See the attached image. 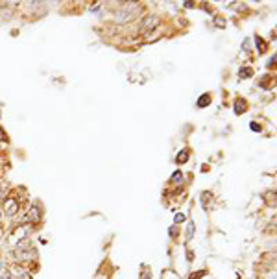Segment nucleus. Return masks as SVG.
<instances>
[{
	"mask_svg": "<svg viewBox=\"0 0 277 279\" xmlns=\"http://www.w3.org/2000/svg\"><path fill=\"white\" fill-rule=\"evenodd\" d=\"M137 11H139V8L135 6V2H128L126 6H124V9L117 13V22H128V21H131V19L137 15Z\"/></svg>",
	"mask_w": 277,
	"mask_h": 279,
	"instance_id": "1",
	"label": "nucleus"
},
{
	"mask_svg": "<svg viewBox=\"0 0 277 279\" xmlns=\"http://www.w3.org/2000/svg\"><path fill=\"white\" fill-rule=\"evenodd\" d=\"M4 211H6L8 216H13V215L19 211V202L15 198H8V200L4 202Z\"/></svg>",
	"mask_w": 277,
	"mask_h": 279,
	"instance_id": "2",
	"label": "nucleus"
},
{
	"mask_svg": "<svg viewBox=\"0 0 277 279\" xmlns=\"http://www.w3.org/2000/svg\"><path fill=\"white\" fill-rule=\"evenodd\" d=\"M30 222H39L41 220V213H39V207H32L30 209V216H28Z\"/></svg>",
	"mask_w": 277,
	"mask_h": 279,
	"instance_id": "3",
	"label": "nucleus"
},
{
	"mask_svg": "<svg viewBox=\"0 0 277 279\" xmlns=\"http://www.w3.org/2000/svg\"><path fill=\"white\" fill-rule=\"evenodd\" d=\"M207 104H211V94L209 93H205L203 96H200L198 102H196V106H198V107H205Z\"/></svg>",
	"mask_w": 277,
	"mask_h": 279,
	"instance_id": "4",
	"label": "nucleus"
},
{
	"mask_svg": "<svg viewBox=\"0 0 277 279\" xmlns=\"http://www.w3.org/2000/svg\"><path fill=\"white\" fill-rule=\"evenodd\" d=\"M157 17H148V21H144L143 24V30H148V28H153V26H157Z\"/></svg>",
	"mask_w": 277,
	"mask_h": 279,
	"instance_id": "5",
	"label": "nucleus"
},
{
	"mask_svg": "<svg viewBox=\"0 0 277 279\" xmlns=\"http://www.w3.org/2000/svg\"><path fill=\"white\" fill-rule=\"evenodd\" d=\"M187 226H189V228H187V240H192V237H194V224H192V222H189Z\"/></svg>",
	"mask_w": 277,
	"mask_h": 279,
	"instance_id": "6",
	"label": "nucleus"
},
{
	"mask_svg": "<svg viewBox=\"0 0 277 279\" xmlns=\"http://www.w3.org/2000/svg\"><path fill=\"white\" fill-rule=\"evenodd\" d=\"M181 181H183V174H181V172H176V174L172 176V183H174V185H179Z\"/></svg>",
	"mask_w": 277,
	"mask_h": 279,
	"instance_id": "7",
	"label": "nucleus"
},
{
	"mask_svg": "<svg viewBox=\"0 0 277 279\" xmlns=\"http://www.w3.org/2000/svg\"><path fill=\"white\" fill-rule=\"evenodd\" d=\"M253 74L252 68H240V72H238V76L240 78H250Z\"/></svg>",
	"mask_w": 277,
	"mask_h": 279,
	"instance_id": "8",
	"label": "nucleus"
},
{
	"mask_svg": "<svg viewBox=\"0 0 277 279\" xmlns=\"http://www.w3.org/2000/svg\"><path fill=\"white\" fill-rule=\"evenodd\" d=\"M236 113H244L246 111V102L244 100H240V102H236Z\"/></svg>",
	"mask_w": 277,
	"mask_h": 279,
	"instance_id": "9",
	"label": "nucleus"
},
{
	"mask_svg": "<svg viewBox=\"0 0 277 279\" xmlns=\"http://www.w3.org/2000/svg\"><path fill=\"white\" fill-rule=\"evenodd\" d=\"M187 159H189V153H187V150H183V153H179V155L176 157L177 163H185Z\"/></svg>",
	"mask_w": 277,
	"mask_h": 279,
	"instance_id": "10",
	"label": "nucleus"
},
{
	"mask_svg": "<svg viewBox=\"0 0 277 279\" xmlns=\"http://www.w3.org/2000/svg\"><path fill=\"white\" fill-rule=\"evenodd\" d=\"M174 220H176V224H179V222H185V220H187V216H185L183 213H177L176 216H174Z\"/></svg>",
	"mask_w": 277,
	"mask_h": 279,
	"instance_id": "11",
	"label": "nucleus"
},
{
	"mask_svg": "<svg viewBox=\"0 0 277 279\" xmlns=\"http://www.w3.org/2000/svg\"><path fill=\"white\" fill-rule=\"evenodd\" d=\"M0 279H13V278L9 276V272H8V270H4L2 274H0Z\"/></svg>",
	"mask_w": 277,
	"mask_h": 279,
	"instance_id": "12",
	"label": "nucleus"
},
{
	"mask_svg": "<svg viewBox=\"0 0 277 279\" xmlns=\"http://www.w3.org/2000/svg\"><path fill=\"white\" fill-rule=\"evenodd\" d=\"M203 276H205V270L200 272V274H192V276H191V279H200V278H203Z\"/></svg>",
	"mask_w": 277,
	"mask_h": 279,
	"instance_id": "13",
	"label": "nucleus"
},
{
	"mask_svg": "<svg viewBox=\"0 0 277 279\" xmlns=\"http://www.w3.org/2000/svg\"><path fill=\"white\" fill-rule=\"evenodd\" d=\"M4 268H6V261H4V259H0V274L4 272Z\"/></svg>",
	"mask_w": 277,
	"mask_h": 279,
	"instance_id": "14",
	"label": "nucleus"
},
{
	"mask_svg": "<svg viewBox=\"0 0 277 279\" xmlns=\"http://www.w3.org/2000/svg\"><path fill=\"white\" fill-rule=\"evenodd\" d=\"M170 235H172V237H176V235H177V229H176V228L170 229Z\"/></svg>",
	"mask_w": 277,
	"mask_h": 279,
	"instance_id": "15",
	"label": "nucleus"
},
{
	"mask_svg": "<svg viewBox=\"0 0 277 279\" xmlns=\"http://www.w3.org/2000/svg\"><path fill=\"white\" fill-rule=\"evenodd\" d=\"M252 129H257V131H259L260 126H259V124H252Z\"/></svg>",
	"mask_w": 277,
	"mask_h": 279,
	"instance_id": "16",
	"label": "nucleus"
},
{
	"mask_svg": "<svg viewBox=\"0 0 277 279\" xmlns=\"http://www.w3.org/2000/svg\"><path fill=\"white\" fill-rule=\"evenodd\" d=\"M4 139V131H2V128H0V141Z\"/></svg>",
	"mask_w": 277,
	"mask_h": 279,
	"instance_id": "17",
	"label": "nucleus"
},
{
	"mask_svg": "<svg viewBox=\"0 0 277 279\" xmlns=\"http://www.w3.org/2000/svg\"><path fill=\"white\" fill-rule=\"evenodd\" d=\"M2 165H4V163H2V157H0V169H2Z\"/></svg>",
	"mask_w": 277,
	"mask_h": 279,
	"instance_id": "18",
	"label": "nucleus"
},
{
	"mask_svg": "<svg viewBox=\"0 0 277 279\" xmlns=\"http://www.w3.org/2000/svg\"><path fill=\"white\" fill-rule=\"evenodd\" d=\"M0 240H2V231H0Z\"/></svg>",
	"mask_w": 277,
	"mask_h": 279,
	"instance_id": "19",
	"label": "nucleus"
},
{
	"mask_svg": "<svg viewBox=\"0 0 277 279\" xmlns=\"http://www.w3.org/2000/svg\"><path fill=\"white\" fill-rule=\"evenodd\" d=\"M0 218H2V213H0Z\"/></svg>",
	"mask_w": 277,
	"mask_h": 279,
	"instance_id": "20",
	"label": "nucleus"
}]
</instances>
